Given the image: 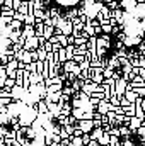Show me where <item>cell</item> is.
<instances>
[{
    "label": "cell",
    "instance_id": "6da1fadb",
    "mask_svg": "<svg viewBox=\"0 0 145 146\" xmlns=\"http://www.w3.org/2000/svg\"><path fill=\"white\" fill-rule=\"evenodd\" d=\"M125 5H126V14H125L126 27L130 29V26H133L135 33L145 34V0H126Z\"/></svg>",
    "mask_w": 145,
    "mask_h": 146
},
{
    "label": "cell",
    "instance_id": "7a4b0ae2",
    "mask_svg": "<svg viewBox=\"0 0 145 146\" xmlns=\"http://www.w3.org/2000/svg\"><path fill=\"white\" fill-rule=\"evenodd\" d=\"M58 2H60L62 5H75L79 0H58Z\"/></svg>",
    "mask_w": 145,
    "mask_h": 146
}]
</instances>
